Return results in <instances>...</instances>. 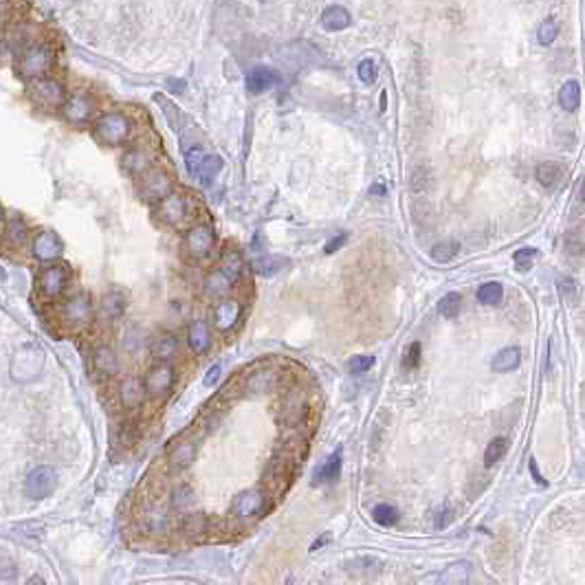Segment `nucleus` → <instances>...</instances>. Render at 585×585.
Here are the masks:
<instances>
[{
    "mask_svg": "<svg viewBox=\"0 0 585 585\" xmlns=\"http://www.w3.org/2000/svg\"><path fill=\"white\" fill-rule=\"evenodd\" d=\"M71 282V271L66 265H55L51 262L49 267H45L37 275V293L45 301H57L69 289Z\"/></svg>",
    "mask_w": 585,
    "mask_h": 585,
    "instance_id": "0eeeda50",
    "label": "nucleus"
},
{
    "mask_svg": "<svg viewBox=\"0 0 585 585\" xmlns=\"http://www.w3.org/2000/svg\"><path fill=\"white\" fill-rule=\"evenodd\" d=\"M352 23L350 18V11L341 5H332L328 9H324L321 13V27L328 29V31H341V29H348Z\"/></svg>",
    "mask_w": 585,
    "mask_h": 585,
    "instance_id": "c756f323",
    "label": "nucleus"
},
{
    "mask_svg": "<svg viewBox=\"0 0 585 585\" xmlns=\"http://www.w3.org/2000/svg\"><path fill=\"white\" fill-rule=\"evenodd\" d=\"M5 5H7V0H0V20H3V13H5Z\"/></svg>",
    "mask_w": 585,
    "mask_h": 585,
    "instance_id": "69168bd1",
    "label": "nucleus"
},
{
    "mask_svg": "<svg viewBox=\"0 0 585 585\" xmlns=\"http://www.w3.org/2000/svg\"><path fill=\"white\" fill-rule=\"evenodd\" d=\"M559 104H561L563 110H568V112L579 108V104H581V84L577 82V79H568V82L561 86Z\"/></svg>",
    "mask_w": 585,
    "mask_h": 585,
    "instance_id": "72a5a7b5",
    "label": "nucleus"
},
{
    "mask_svg": "<svg viewBox=\"0 0 585 585\" xmlns=\"http://www.w3.org/2000/svg\"><path fill=\"white\" fill-rule=\"evenodd\" d=\"M557 33H559V25L555 23L552 18H548V20H543L541 23V27H539V31H537V40H539V45H543V47H550L555 40H557Z\"/></svg>",
    "mask_w": 585,
    "mask_h": 585,
    "instance_id": "a18cd8bd",
    "label": "nucleus"
},
{
    "mask_svg": "<svg viewBox=\"0 0 585 585\" xmlns=\"http://www.w3.org/2000/svg\"><path fill=\"white\" fill-rule=\"evenodd\" d=\"M93 368L97 376L102 378H112L119 374V359L117 352L110 346H97L93 350Z\"/></svg>",
    "mask_w": 585,
    "mask_h": 585,
    "instance_id": "412c9836",
    "label": "nucleus"
},
{
    "mask_svg": "<svg viewBox=\"0 0 585 585\" xmlns=\"http://www.w3.org/2000/svg\"><path fill=\"white\" fill-rule=\"evenodd\" d=\"M203 161H205V152L200 150V148H190V150L185 152V166H187V172H190L192 176L198 174L200 166H203Z\"/></svg>",
    "mask_w": 585,
    "mask_h": 585,
    "instance_id": "09e8293b",
    "label": "nucleus"
},
{
    "mask_svg": "<svg viewBox=\"0 0 585 585\" xmlns=\"http://www.w3.org/2000/svg\"><path fill=\"white\" fill-rule=\"evenodd\" d=\"M3 236H5L7 247L23 249L27 242H29V227H27V223L20 216H11L7 223H5V227H3Z\"/></svg>",
    "mask_w": 585,
    "mask_h": 585,
    "instance_id": "393cba45",
    "label": "nucleus"
},
{
    "mask_svg": "<svg viewBox=\"0 0 585 585\" xmlns=\"http://www.w3.org/2000/svg\"><path fill=\"white\" fill-rule=\"evenodd\" d=\"M130 132H132V121L124 112H117V110L102 115L95 121V128H93V134L99 144L110 148L124 146L130 139Z\"/></svg>",
    "mask_w": 585,
    "mask_h": 585,
    "instance_id": "20e7f679",
    "label": "nucleus"
},
{
    "mask_svg": "<svg viewBox=\"0 0 585 585\" xmlns=\"http://www.w3.org/2000/svg\"><path fill=\"white\" fill-rule=\"evenodd\" d=\"M306 398L301 394H289V398L284 400V407H282V414H284L286 425H297L306 418Z\"/></svg>",
    "mask_w": 585,
    "mask_h": 585,
    "instance_id": "473e14b6",
    "label": "nucleus"
},
{
    "mask_svg": "<svg viewBox=\"0 0 585 585\" xmlns=\"http://www.w3.org/2000/svg\"><path fill=\"white\" fill-rule=\"evenodd\" d=\"M414 585H438V577H436V572L425 574V577H420Z\"/></svg>",
    "mask_w": 585,
    "mask_h": 585,
    "instance_id": "13d9d810",
    "label": "nucleus"
},
{
    "mask_svg": "<svg viewBox=\"0 0 585 585\" xmlns=\"http://www.w3.org/2000/svg\"><path fill=\"white\" fill-rule=\"evenodd\" d=\"M64 251V245H62V240H59V236L55 231H37L31 240V253L37 262H45V265H51V262H55L59 255H62Z\"/></svg>",
    "mask_w": 585,
    "mask_h": 585,
    "instance_id": "4468645a",
    "label": "nucleus"
},
{
    "mask_svg": "<svg viewBox=\"0 0 585 585\" xmlns=\"http://www.w3.org/2000/svg\"><path fill=\"white\" fill-rule=\"evenodd\" d=\"M513 260H515V269H517V271H521V273H526V271H531V269H533V265H535V260H537V251H535V249H531V247H523V249H519V251L513 255Z\"/></svg>",
    "mask_w": 585,
    "mask_h": 585,
    "instance_id": "49530a36",
    "label": "nucleus"
},
{
    "mask_svg": "<svg viewBox=\"0 0 585 585\" xmlns=\"http://www.w3.org/2000/svg\"><path fill=\"white\" fill-rule=\"evenodd\" d=\"M183 247H185V255L192 262L207 260L216 249V229H214V225L207 223V220H203V223H194L185 231Z\"/></svg>",
    "mask_w": 585,
    "mask_h": 585,
    "instance_id": "423d86ee",
    "label": "nucleus"
},
{
    "mask_svg": "<svg viewBox=\"0 0 585 585\" xmlns=\"http://www.w3.org/2000/svg\"><path fill=\"white\" fill-rule=\"evenodd\" d=\"M220 168H223V158L216 156V154H205V161H203V166H200L196 178L203 185H209L212 180L216 178V174L220 172Z\"/></svg>",
    "mask_w": 585,
    "mask_h": 585,
    "instance_id": "58836bf2",
    "label": "nucleus"
},
{
    "mask_svg": "<svg viewBox=\"0 0 585 585\" xmlns=\"http://www.w3.org/2000/svg\"><path fill=\"white\" fill-rule=\"evenodd\" d=\"M170 192H172V178H170L168 170L152 168V170H148L144 176H141L139 194H141V198L146 200V203L156 205L158 200H163Z\"/></svg>",
    "mask_w": 585,
    "mask_h": 585,
    "instance_id": "f8f14e48",
    "label": "nucleus"
},
{
    "mask_svg": "<svg viewBox=\"0 0 585 585\" xmlns=\"http://www.w3.org/2000/svg\"><path fill=\"white\" fill-rule=\"evenodd\" d=\"M374 357L372 354H357V357H352L350 361H348V372L350 374H366L368 370H372V366H374Z\"/></svg>",
    "mask_w": 585,
    "mask_h": 585,
    "instance_id": "de8ad7c7",
    "label": "nucleus"
},
{
    "mask_svg": "<svg viewBox=\"0 0 585 585\" xmlns=\"http://www.w3.org/2000/svg\"><path fill=\"white\" fill-rule=\"evenodd\" d=\"M418 361H420V344H412L405 352V359H402V366L407 370H414L418 366Z\"/></svg>",
    "mask_w": 585,
    "mask_h": 585,
    "instance_id": "3c124183",
    "label": "nucleus"
},
{
    "mask_svg": "<svg viewBox=\"0 0 585 585\" xmlns=\"http://www.w3.org/2000/svg\"><path fill=\"white\" fill-rule=\"evenodd\" d=\"M341 460H344V453H341V449H337L335 453H330L324 465H321L315 471V475H313L315 484H332V482H337L339 475H341Z\"/></svg>",
    "mask_w": 585,
    "mask_h": 585,
    "instance_id": "c85d7f7f",
    "label": "nucleus"
},
{
    "mask_svg": "<svg viewBox=\"0 0 585 585\" xmlns=\"http://www.w3.org/2000/svg\"><path fill=\"white\" fill-rule=\"evenodd\" d=\"M372 519L378 523V526H394V523H398V509H394L392 504H378V506H374L372 511Z\"/></svg>",
    "mask_w": 585,
    "mask_h": 585,
    "instance_id": "c03bdc74",
    "label": "nucleus"
},
{
    "mask_svg": "<svg viewBox=\"0 0 585 585\" xmlns=\"http://www.w3.org/2000/svg\"><path fill=\"white\" fill-rule=\"evenodd\" d=\"M196 214L194 200L185 192H170L163 200L156 203V220L168 227L183 229Z\"/></svg>",
    "mask_w": 585,
    "mask_h": 585,
    "instance_id": "f03ea898",
    "label": "nucleus"
},
{
    "mask_svg": "<svg viewBox=\"0 0 585 585\" xmlns=\"http://www.w3.org/2000/svg\"><path fill=\"white\" fill-rule=\"evenodd\" d=\"M346 242V236H337V238H332L330 242H328V247H326V253H335L341 245H344Z\"/></svg>",
    "mask_w": 585,
    "mask_h": 585,
    "instance_id": "4d7b16f0",
    "label": "nucleus"
},
{
    "mask_svg": "<svg viewBox=\"0 0 585 585\" xmlns=\"http://www.w3.org/2000/svg\"><path fill=\"white\" fill-rule=\"evenodd\" d=\"M561 166L559 163H552V161H548V163H541L535 172L537 180L543 185V187H557V183L561 180Z\"/></svg>",
    "mask_w": 585,
    "mask_h": 585,
    "instance_id": "4c0bfd02",
    "label": "nucleus"
},
{
    "mask_svg": "<svg viewBox=\"0 0 585 585\" xmlns=\"http://www.w3.org/2000/svg\"><path fill=\"white\" fill-rule=\"evenodd\" d=\"M372 194L383 196V194H386V187H383V185H372Z\"/></svg>",
    "mask_w": 585,
    "mask_h": 585,
    "instance_id": "e2e57ef3",
    "label": "nucleus"
},
{
    "mask_svg": "<svg viewBox=\"0 0 585 585\" xmlns=\"http://www.w3.org/2000/svg\"><path fill=\"white\" fill-rule=\"evenodd\" d=\"M458 251H460V245L456 240H442L431 247V257H434V262L445 265V262H451L458 255Z\"/></svg>",
    "mask_w": 585,
    "mask_h": 585,
    "instance_id": "a19ab883",
    "label": "nucleus"
},
{
    "mask_svg": "<svg viewBox=\"0 0 585 585\" xmlns=\"http://www.w3.org/2000/svg\"><path fill=\"white\" fill-rule=\"evenodd\" d=\"M185 79H168V88L172 91V93H185Z\"/></svg>",
    "mask_w": 585,
    "mask_h": 585,
    "instance_id": "6e6d98bb",
    "label": "nucleus"
},
{
    "mask_svg": "<svg viewBox=\"0 0 585 585\" xmlns=\"http://www.w3.org/2000/svg\"><path fill=\"white\" fill-rule=\"evenodd\" d=\"M141 381H144V388H146L148 398L163 400V398L170 396L174 383H176L174 366H172V363H154V366L146 372V376L141 378Z\"/></svg>",
    "mask_w": 585,
    "mask_h": 585,
    "instance_id": "1a4fd4ad",
    "label": "nucleus"
},
{
    "mask_svg": "<svg viewBox=\"0 0 585 585\" xmlns=\"http://www.w3.org/2000/svg\"><path fill=\"white\" fill-rule=\"evenodd\" d=\"M150 352L156 363H172L178 357V339L174 335H161L152 341Z\"/></svg>",
    "mask_w": 585,
    "mask_h": 585,
    "instance_id": "a878e982",
    "label": "nucleus"
},
{
    "mask_svg": "<svg viewBox=\"0 0 585 585\" xmlns=\"http://www.w3.org/2000/svg\"><path fill=\"white\" fill-rule=\"evenodd\" d=\"M531 473H533V477H537V482H539V484H546V482H543V477L539 475V471H537L535 460H531Z\"/></svg>",
    "mask_w": 585,
    "mask_h": 585,
    "instance_id": "680f3d73",
    "label": "nucleus"
},
{
    "mask_svg": "<svg viewBox=\"0 0 585 585\" xmlns=\"http://www.w3.org/2000/svg\"><path fill=\"white\" fill-rule=\"evenodd\" d=\"M277 73L267 69V66H255L253 71L247 73V88L249 93H265L277 84Z\"/></svg>",
    "mask_w": 585,
    "mask_h": 585,
    "instance_id": "bb28decb",
    "label": "nucleus"
},
{
    "mask_svg": "<svg viewBox=\"0 0 585 585\" xmlns=\"http://www.w3.org/2000/svg\"><path fill=\"white\" fill-rule=\"evenodd\" d=\"M137 436H139V429L134 422H126V425L121 427V440H124V445H134Z\"/></svg>",
    "mask_w": 585,
    "mask_h": 585,
    "instance_id": "864d4df0",
    "label": "nucleus"
},
{
    "mask_svg": "<svg viewBox=\"0 0 585 585\" xmlns=\"http://www.w3.org/2000/svg\"><path fill=\"white\" fill-rule=\"evenodd\" d=\"M196 456H198V447L194 440H178L172 445L170 453H168V462L170 467L176 469V471H185L190 469L194 462H196Z\"/></svg>",
    "mask_w": 585,
    "mask_h": 585,
    "instance_id": "aec40b11",
    "label": "nucleus"
},
{
    "mask_svg": "<svg viewBox=\"0 0 585 585\" xmlns=\"http://www.w3.org/2000/svg\"><path fill=\"white\" fill-rule=\"evenodd\" d=\"M42 366H45L42 350L33 344H27L23 348H18L11 359V378L18 383H29L42 372Z\"/></svg>",
    "mask_w": 585,
    "mask_h": 585,
    "instance_id": "6e6552de",
    "label": "nucleus"
},
{
    "mask_svg": "<svg viewBox=\"0 0 585 585\" xmlns=\"http://www.w3.org/2000/svg\"><path fill=\"white\" fill-rule=\"evenodd\" d=\"M27 97L31 99V104L37 106V108H45V110H57L62 108L64 99H66V91H64V84L59 82L57 77H37V79H31L29 86H27Z\"/></svg>",
    "mask_w": 585,
    "mask_h": 585,
    "instance_id": "39448f33",
    "label": "nucleus"
},
{
    "mask_svg": "<svg viewBox=\"0 0 585 585\" xmlns=\"http://www.w3.org/2000/svg\"><path fill=\"white\" fill-rule=\"evenodd\" d=\"M117 398H119V405L128 410V412H137L144 407V402L148 398L146 394V388H144V381L139 376H124L117 388Z\"/></svg>",
    "mask_w": 585,
    "mask_h": 585,
    "instance_id": "2eb2a0df",
    "label": "nucleus"
},
{
    "mask_svg": "<svg viewBox=\"0 0 585 585\" xmlns=\"http://www.w3.org/2000/svg\"><path fill=\"white\" fill-rule=\"evenodd\" d=\"M240 317H242V304L233 297H225V299H220L214 308V326L218 332L225 335L238 326Z\"/></svg>",
    "mask_w": 585,
    "mask_h": 585,
    "instance_id": "f3484780",
    "label": "nucleus"
},
{
    "mask_svg": "<svg viewBox=\"0 0 585 585\" xmlns=\"http://www.w3.org/2000/svg\"><path fill=\"white\" fill-rule=\"evenodd\" d=\"M218 269L223 271L225 275H229L233 282H238L240 275H242V255H240V251H236V249L223 251V255H220V267Z\"/></svg>",
    "mask_w": 585,
    "mask_h": 585,
    "instance_id": "c9c22d12",
    "label": "nucleus"
},
{
    "mask_svg": "<svg viewBox=\"0 0 585 585\" xmlns=\"http://www.w3.org/2000/svg\"><path fill=\"white\" fill-rule=\"evenodd\" d=\"M220 374H223V368H220L218 363H216V366H212V368L205 372V376H203V386H205V388H216L218 381H220Z\"/></svg>",
    "mask_w": 585,
    "mask_h": 585,
    "instance_id": "603ef678",
    "label": "nucleus"
},
{
    "mask_svg": "<svg viewBox=\"0 0 585 585\" xmlns=\"http://www.w3.org/2000/svg\"><path fill=\"white\" fill-rule=\"evenodd\" d=\"M326 543H330V535H321V537L313 543V546H311V552H317L321 546H326Z\"/></svg>",
    "mask_w": 585,
    "mask_h": 585,
    "instance_id": "bf43d9fd",
    "label": "nucleus"
},
{
    "mask_svg": "<svg viewBox=\"0 0 585 585\" xmlns=\"http://www.w3.org/2000/svg\"><path fill=\"white\" fill-rule=\"evenodd\" d=\"M279 374L273 368H262L255 370L251 374H247L245 378V390L251 394H269L275 386H277Z\"/></svg>",
    "mask_w": 585,
    "mask_h": 585,
    "instance_id": "4be33fe9",
    "label": "nucleus"
},
{
    "mask_svg": "<svg viewBox=\"0 0 585 585\" xmlns=\"http://www.w3.org/2000/svg\"><path fill=\"white\" fill-rule=\"evenodd\" d=\"M519 363H521V352L519 348L511 346V348H504L499 350L493 361H491V368L493 372H499V374H506V372H513L519 368Z\"/></svg>",
    "mask_w": 585,
    "mask_h": 585,
    "instance_id": "2f4dec72",
    "label": "nucleus"
},
{
    "mask_svg": "<svg viewBox=\"0 0 585 585\" xmlns=\"http://www.w3.org/2000/svg\"><path fill=\"white\" fill-rule=\"evenodd\" d=\"M27 585H47V581L40 577V574H33V577H29Z\"/></svg>",
    "mask_w": 585,
    "mask_h": 585,
    "instance_id": "052dcab7",
    "label": "nucleus"
},
{
    "mask_svg": "<svg viewBox=\"0 0 585 585\" xmlns=\"http://www.w3.org/2000/svg\"><path fill=\"white\" fill-rule=\"evenodd\" d=\"M260 3H273V0H260Z\"/></svg>",
    "mask_w": 585,
    "mask_h": 585,
    "instance_id": "338daca9",
    "label": "nucleus"
},
{
    "mask_svg": "<svg viewBox=\"0 0 585 585\" xmlns=\"http://www.w3.org/2000/svg\"><path fill=\"white\" fill-rule=\"evenodd\" d=\"M506 451H509V440L506 438H493L489 445H487V449H484V465H487L489 469L491 467H495L497 462L506 456Z\"/></svg>",
    "mask_w": 585,
    "mask_h": 585,
    "instance_id": "e433bc0d",
    "label": "nucleus"
},
{
    "mask_svg": "<svg viewBox=\"0 0 585 585\" xmlns=\"http://www.w3.org/2000/svg\"><path fill=\"white\" fill-rule=\"evenodd\" d=\"M62 112L69 124L84 126L88 121H93V117L97 112V104H95L93 95H88L84 91H75V93L66 95L64 104H62Z\"/></svg>",
    "mask_w": 585,
    "mask_h": 585,
    "instance_id": "9b49d317",
    "label": "nucleus"
},
{
    "mask_svg": "<svg viewBox=\"0 0 585 585\" xmlns=\"http://www.w3.org/2000/svg\"><path fill=\"white\" fill-rule=\"evenodd\" d=\"M267 511V495L260 489H245L233 499L231 513L240 523H251Z\"/></svg>",
    "mask_w": 585,
    "mask_h": 585,
    "instance_id": "9d476101",
    "label": "nucleus"
},
{
    "mask_svg": "<svg viewBox=\"0 0 585 585\" xmlns=\"http://www.w3.org/2000/svg\"><path fill=\"white\" fill-rule=\"evenodd\" d=\"M57 487V473L53 467H35L25 480V495L29 499H47Z\"/></svg>",
    "mask_w": 585,
    "mask_h": 585,
    "instance_id": "ddd939ff",
    "label": "nucleus"
},
{
    "mask_svg": "<svg viewBox=\"0 0 585 585\" xmlns=\"http://www.w3.org/2000/svg\"><path fill=\"white\" fill-rule=\"evenodd\" d=\"M128 299L121 291H110L99 301V319L102 321H117L121 315L126 313Z\"/></svg>",
    "mask_w": 585,
    "mask_h": 585,
    "instance_id": "5701e85b",
    "label": "nucleus"
},
{
    "mask_svg": "<svg viewBox=\"0 0 585 585\" xmlns=\"http://www.w3.org/2000/svg\"><path fill=\"white\" fill-rule=\"evenodd\" d=\"M233 284L236 282L229 277V275H225L223 271L220 269H214L207 277H205V284H203V289H205V293L209 295V297H225L231 289H233Z\"/></svg>",
    "mask_w": 585,
    "mask_h": 585,
    "instance_id": "7c9ffc66",
    "label": "nucleus"
},
{
    "mask_svg": "<svg viewBox=\"0 0 585 585\" xmlns=\"http://www.w3.org/2000/svg\"><path fill=\"white\" fill-rule=\"evenodd\" d=\"M502 284H497V282H487V284H482L477 289V301L484 306H495L502 301Z\"/></svg>",
    "mask_w": 585,
    "mask_h": 585,
    "instance_id": "79ce46f5",
    "label": "nucleus"
},
{
    "mask_svg": "<svg viewBox=\"0 0 585 585\" xmlns=\"http://www.w3.org/2000/svg\"><path fill=\"white\" fill-rule=\"evenodd\" d=\"M93 317H95L93 299L84 291L69 295L62 301V306H59V324L69 330H84L86 326L93 324Z\"/></svg>",
    "mask_w": 585,
    "mask_h": 585,
    "instance_id": "7ed1b4c3",
    "label": "nucleus"
},
{
    "mask_svg": "<svg viewBox=\"0 0 585 585\" xmlns=\"http://www.w3.org/2000/svg\"><path fill=\"white\" fill-rule=\"evenodd\" d=\"M121 168L126 170V174L130 176H144L148 170L154 168V152L148 146H132L124 152L121 156Z\"/></svg>",
    "mask_w": 585,
    "mask_h": 585,
    "instance_id": "dca6fc26",
    "label": "nucleus"
},
{
    "mask_svg": "<svg viewBox=\"0 0 585 585\" xmlns=\"http://www.w3.org/2000/svg\"><path fill=\"white\" fill-rule=\"evenodd\" d=\"M170 499H172L174 511H178V513H190L194 509V504H196V495L187 484H178V487L172 491Z\"/></svg>",
    "mask_w": 585,
    "mask_h": 585,
    "instance_id": "f704fd0d",
    "label": "nucleus"
},
{
    "mask_svg": "<svg viewBox=\"0 0 585 585\" xmlns=\"http://www.w3.org/2000/svg\"><path fill=\"white\" fill-rule=\"evenodd\" d=\"M286 265H289L286 257H260V260L253 262V271L257 275L269 277V275H275L279 269H284Z\"/></svg>",
    "mask_w": 585,
    "mask_h": 585,
    "instance_id": "37998d69",
    "label": "nucleus"
},
{
    "mask_svg": "<svg viewBox=\"0 0 585 585\" xmlns=\"http://www.w3.org/2000/svg\"><path fill=\"white\" fill-rule=\"evenodd\" d=\"M357 73H359V79L363 84H374L376 82V64L372 62V59H363V62L359 64V69H357Z\"/></svg>",
    "mask_w": 585,
    "mask_h": 585,
    "instance_id": "8fccbe9b",
    "label": "nucleus"
},
{
    "mask_svg": "<svg viewBox=\"0 0 585 585\" xmlns=\"http://www.w3.org/2000/svg\"><path fill=\"white\" fill-rule=\"evenodd\" d=\"M561 293L566 299H574L577 297V286H574V282L572 279H561Z\"/></svg>",
    "mask_w": 585,
    "mask_h": 585,
    "instance_id": "5fc2aeb1",
    "label": "nucleus"
},
{
    "mask_svg": "<svg viewBox=\"0 0 585 585\" xmlns=\"http://www.w3.org/2000/svg\"><path fill=\"white\" fill-rule=\"evenodd\" d=\"M346 570L357 581H372L381 574V561L374 557H359L346 563Z\"/></svg>",
    "mask_w": 585,
    "mask_h": 585,
    "instance_id": "b1692460",
    "label": "nucleus"
},
{
    "mask_svg": "<svg viewBox=\"0 0 585 585\" xmlns=\"http://www.w3.org/2000/svg\"><path fill=\"white\" fill-rule=\"evenodd\" d=\"M53 64H55V51L49 42L33 40V42H29L27 47L18 51L16 69L20 77L29 79V82L37 77H47L53 71Z\"/></svg>",
    "mask_w": 585,
    "mask_h": 585,
    "instance_id": "f257e3e1",
    "label": "nucleus"
},
{
    "mask_svg": "<svg viewBox=\"0 0 585 585\" xmlns=\"http://www.w3.org/2000/svg\"><path fill=\"white\" fill-rule=\"evenodd\" d=\"M187 346L198 357H203L212 350L214 337H212V328L205 319H194L187 326Z\"/></svg>",
    "mask_w": 585,
    "mask_h": 585,
    "instance_id": "6ab92c4d",
    "label": "nucleus"
},
{
    "mask_svg": "<svg viewBox=\"0 0 585 585\" xmlns=\"http://www.w3.org/2000/svg\"><path fill=\"white\" fill-rule=\"evenodd\" d=\"M469 574H471V568L467 561H453L442 572H436L438 585H467Z\"/></svg>",
    "mask_w": 585,
    "mask_h": 585,
    "instance_id": "cd10ccee",
    "label": "nucleus"
},
{
    "mask_svg": "<svg viewBox=\"0 0 585 585\" xmlns=\"http://www.w3.org/2000/svg\"><path fill=\"white\" fill-rule=\"evenodd\" d=\"M3 227H5V212L0 207V231H3Z\"/></svg>",
    "mask_w": 585,
    "mask_h": 585,
    "instance_id": "0e129e2a",
    "label": "nucleus"
},
{
    "mask_svg": "<svg viewBox=\"0 0 585 585\" xmlns=\"http://www.w3.org/2000/svg\"><path fill=\"white\" fill-rule=\"evenodd\" d=\"M462 311V297L458 293H447L438 301V315L445 319H456Z\"/></svg>",
    "mask_w": 585,
    "mask_h": 585,
    "instance_id": "ea45409f",
    "label": "nucleus"
},
{
    "mask_svg": "<svg viewBox=\"0 0 585 585\" xmlns=\"http://www.w3.org/2000/svg\"><path fill=\"white\" fill-rule=\"evenodd\" d=\"M141 521H144V528L152 535H166L170 528V515L163 502L158 499H150L144 511H141Z\"/></svg>",
    "mask_w": 585,
    "mask_h": 585,
    "instance_id": "a211bd4d",
    "label": "nucleus"
}]
</instances>
